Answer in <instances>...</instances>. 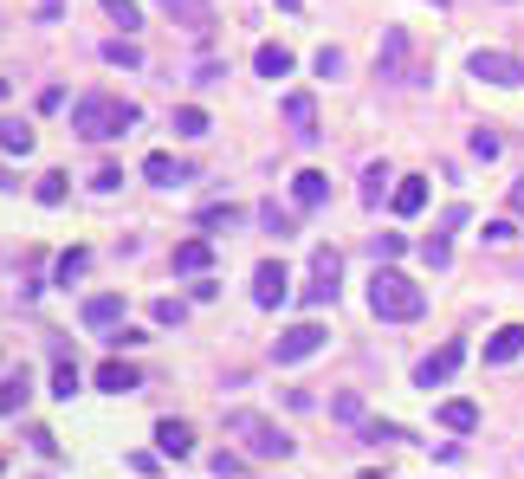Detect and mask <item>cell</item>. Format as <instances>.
Segmentation results:
<instances>
[{"label":"cell","mask_w":524,"mask_h":479,"mask_svg":"<svg viewBox=\"0 0 524 479\" xmlns=\"http://www.w3.org/2000/svg\"><path fill=\"white\" fill-rule=\"evenodd\" d=\"M369 311H376L382 324H415L427 311V292L415 279H408L395 259H376V279H369Z\"/></svg>","instance_id":"6da1fadb"},{"label":"cell","mask_w":524,"mask_h":479,"mask_svg":"<svg viewBox=\"0 0 524 479\" xmlns=\"http://www.w3.org/2000/svg\"><path fill=\"white\" fill-rule=\"evenodd\" d=\"M143 111H136L130 98H104V91H91V98L72 104V130L85 136V143H110V136H130Z\"/></svg>","instance_id":"7a4b0ae2"},{"label":"cell","mask_w":524,"mask_h":479,"mask_svg":"<svg viewBox=\"0 0 524 479\" xmlns=\"http://www.w3.org/2000/svg\"><path fill=\"white\" fill-rule=\"evenodd\" d=\"M227 428L240 434V441L253 447L259 460H285V454H292V434H279L266 415H246V408H240V415H227Z\"/></svg>","instance_id":"3957f363"},{"label":"cell","mask_w":524,"mask_h":479,"mask_svg":"<svg viewBox=\"0 0 524 479\" xmlns=\"http://www.w3.org/2000/svg\"><path fill=\"white\" fill-rule=\"evenodd\" d=\"M324 344H330V331H324V324H292V331H279V337H272V363H279V369H292V363L317 357Z\"/></svg>","instance_id":"277c9868"},{"label":"cell","mask_w":524,"mask_h":479,"mask_svg":"<svg viewBox=\"0 0 524 479\" xmlns=\"http://www.w3.org/2000/svg\"><path fill=\"white\" fill-rule=\"evenodd\" d=\"M466 72H473L479 85H499V91H505V85H524V65L512 59V52H486V46L466 59Z\"/></svg>","instance_id":"5b68a950"},{"label":"cell","mask_w":524,"mask_h":479,"mask_svg":"<svg viewBox=\"0 0 524 479\" xmlns=\"http://www.w3.org/2000/svg\"><path fill=\"white\" fill-rule=\"evenodd\" d=\"M78 318H85V331H117V324H130V305H123V292H98V298H85V311H78Z\"/></svg>","instance_id":"8992f818"},{"label":"cell","mask_w":524,"mask_h":479,"mask_svg":"<svg viewBox=\"0 0 524 479\" xmlns=\"http://www.w3.org/2000/svg\"><path fill=\"white\" fill-rule=\"evenodd\" d=\"M311 272H317V285H311V305H324V298H337V279H343V253H337V246H317V253H311Z\"/></svg>","instance_id":"52a82bcc"},{"label":"cell","mask_w":524,"mask_h":479,"mask_svg":"<svg viewBox=\"0 0 524 479\" xmlns=\"http://www.w3.org/2000/svg\"><path fill=\"white\" fill-rule=\"evenodd\" d=\"M285 279H292V272H285L279 266V259H266V266H253V305H285V298H292V285H285Z\"/></svg>","instance_id":"ba28073f"},{"label":"cell","mask_w":524,"mask_h":479,"mask_svg":"<svg viewBox=\"0 0 524 479\" xmlns=\"http://www.w3.org/2000/svg\"><path fill=\"white\" fill-rule=\"evenodd\" d=\"M376 78H408V33L402 26H389V33H382V46H376Z\"/></svg>","instance_id":"9c48e42d"},{"label":"cell","mask_w":524,"mask_h":479,"mask_svg":"<svg viewBox=\"0 0 524 479\" xmlns=\"http://www.w3.org/2000/svg\"><path fill=\"white\" fill-rule=\"evenodd\" d=\"M460 357H466V344H440L434 357H421V363H415V382H421V389H434V382H447L453 369H460Z\"/></svg>","instance_id":"30bf717a"},{"label":"cell","mask_w":524,"mask_h":479,"mask_svg":"<svg viewBox=\"0 0 524 479\" xmlns=\"http://www.w3.org/2000/svg\"><path fill=\"white\" fill-rule=\"evenodd\" d=\"M156 454L162 460H188V454H195V428H188V421H156Z\"/></svg>","instance_id":"8fae6325"},{"label":"cell","mask_w":524,"mask_h":479,"mask_svg":"<svg viewBox=\"0 0 524 479\" xmlns=\"http://www.w3.org/2000/svg\"><path fill=\"white\" fill-rule=\"evenodd\" d=\"M285 123H292L298 143H317V104H311V91H292V98H285Z\"/></svg>","instance_id":"7c38bea8"},{"label":"cell","mask_w":524,"mask_h":479,"mask_svg":"<svg viewBox=\"0 0 524 479\" xmlns=\"http://www.w3.org/2000/svg\"><path fill=\"white\" fill-rule=\"evenodd\" d=\"M518 357H524V324H505V331L486 337V363L492 369H505V363H518Z\"/></svg>","instance_id":"4fadbf2b"},{"label":"cell","mask_w":524,"mask_h":479,"mask_svg":"<svg viewBox=\"0 0 524 479\" xmlns=\"http://www.w3.org/2000/svg\"><path fill=\"white\" fill-rule=\"evenodd\" d=\"M143 175H149L156 188H182V182H195V169H188L182 156H162V149H156V156L143 162Z\"/></svg>","instance_id":"5bb4252c"},{"label":"cell","mask_w":524,"mask_h":479,"mask_svg":"<svg viewBox=\"0 0 524 479\" xmlns=\"http://www.w3.org/2000/svg\"><path fill=\"white\" fill-rule=\"evenodd\" d=\"M389 208L402 214V221H415V214L427 208V175H402V182H395V195H389Z\"/></svg>","instance_id":"9a60e30c"},{"label":"cell","mask_w":524,"mask_h":479,"mask_svg":"<svg viewBox=\"0 0 524 479\" xmlns=\"http://www.w3.org/2000/svg\"><path fill=\"white\" fill-rule=\"evenodd\" d=\"M98 389H104V395H130V389H143V369L123 363V357H110V363L98 369Z\"/></svg>","instance_id":"2e32d148"},{"label":"cell","mask_w":524,"mask_h":479,"mask_svg":"<svg viewBox=\"0 0 524 479\" xmlns=\"http://www.w3.org/2000/svg\"><path fill=\"white\" fill-rule=\"evenodd\" d=\"M162 13L182 20L188 33H214V7H208V0H162Z\"/></svg>","instance_id":"e0dca14e"},{"label":"cell","mask_w":524,"mask_h":479,"mask_svg":"<svg viewBox=\"0 0 524 479\" xmlns=\"http://www.w3.org/2000/svg\"><path fill=\"white\" fill-rule=\"evenodd\" d=\"M292 201H298V208H324V201H330V182H324V169H298L292 175Z\"/></svg>","instance_id":"ac0fdd59"},{"label":"cell","mask_w":524,"mask_h":479,"mask_svg":"<svg viewBox=\"0 0 524 479\" xmlns=\"http://www.w3.org/2000/svg\"><path fill=\"white\" fill-rule=\"evenodd\" d=\"M440 428H447V434H473L479 428V402H466V395L440 402Z\"/></svg>","instance_id":"d6986e66"},{"label":"cell","mask_w":524,"mask_h":479,"mask_svg":"<svg viewBox=\"0 0 524 479\" xmlns=\"http://www.w3.org/2000/svg\"><path fill=\"white\" fill-rule=\"evenodd\" d=\"M26 395H33V376H26V369H7V376H0V415H20Z\"/></svg>","instance_id":"ffe728a7"},{"label":"cell","mask_w":524,"mask_h":479,"mask_svg":"<svg viewBox=\"0 0 524 479\" xmlns=\"http://www.w3.org/2000/svg\"><path fill=\"white\" fill-rule=\"evenodd\" d=\"M52 357H59V369H52V395H59V402H72V395L85 389V382H78V363H72V350H52Z\"/></svg>","instance_id":"44dd1931"},{"label":"cell","mask_w":524,"mask_h":479,"mask_svg":"<svg viewBox=\"0 0 524 479\" xmlns=\"http://www.w3.org/2000/svg\"><path fill=\"white\" fill-rule=\"evenodd\" d=\"M214 266V246L208 240H182L175 246V272H208Z\"/></svg>","instance_id":"7402d4cb"},{"label":"cell","mask_w":524,"mask_h":479,"mask_svg":"<svg viewBox=\"0 0 524 479\" xmlns=\"http://www.w3.org/2000/svg\"><path fill=\"white\" fill-rule=\"evenodd\" d=\"M208 130H214V117L201 111V104H182V111H175V136H188V143H201Z\"/></svg>","instance_id":"603a6c76"},{"label":"cell","mask_w":524,"mask_h":479,"mask_svg":"<svg viewBox=\"0 0 524 479\" xmlns=\"http://www.w3.org/2000/svg\"><path fill=\"white\" fill-rule=\"evenodd\" d=\"M0 149H7V156H26V149H33V123L7 117V123H0Z\"/></svg>","instance_id":"cb8c5ba5"},{"label":"cell","mask_w":524,"mask_h":479,"mask_svg":"<svg viewBox=\"0 0 524 479\" xmlns=\"http://www.w3.org/2000/svg\"><path fill=\"white\" fill-rule=\"evenodd\" d=\"M382 195H395V188H389V169H382V162H369V169H363V208H382Z\"/></svg>","instance_id":"d4e9b609"},{"label":"cell","mask_w":524,"mask_h":479,"mask_svg":"<svg viewBox=\"0 0 524 479\" xmlns=\"http://www.w3.org/2000/svg\"><path fill=\"white\" fill-rule=\"evenodd\" d=\"M259 221H266V234H279V240H292V234H298V214H292V208H279V201H266V208H259Z\"/></svg>","instance_id":"484cf974"},{"label":"cell","mask_w":524,"mask_h":479,"mask_svg":"<svg viewBox=\"0 0 524 479\" xmlns=\"http://www.w3.org/2000/svg\"><path fill=\"white\" fill-rule=\"evenodd\" d=\"M253 65H259V78H285V72H292V52H285V46H259Z\"/></svg>","instance_id":"4316f807"},{"label":"cell","mask_w":524,"mask_h":479,"mask_svg":"<svg viewBox=\"0 0 524 479\" xmlns=\"http://www.w3.org/2000/svg\"><path fill=\"white\" fill-rule=\"evenodd\" d=\"M421 259H427L434 272H447V266H453V234H440V227H434V234H427V246H421Z\"/></svg>","instance_id":"83f0119b"},{"label":"cell","mask_w":524,"mask_h":479,"mask_svg":"<svg viewBox=\"0 0 524 479\" xmlns=\"http://www.w3.org/2000/svg\"><path fill=\"white\" fill-rule=\"evenodd\" d=\"M330 415H337V421H350V428H363V421H369V408H363V395H350V389H343V395H330Z\"/></svg>","instance_id":"f1b7e54d"},{"label":"cell","mask_w":524,"mask_h":479,"mask_svg":"<svg viewBox=\"0 0 524 479\" xmlns=\"http://www.w3.org/2000/svg\"><path fill=\"white\" fill-rule=\"evenodd\" d=\"M227 227H240V208H233V201H220V208H201V234H227Z\"/></svg>","instance_id":"f546056e"},{"label":"cell","mask_w":524,"mask_h":479,"mask_svg":"<svg viewBox=\"0 0 524 479\" xmlns=\"http://www.w3.org/2000/svg\"><path fill=\"white\" fill-rule=\"evenodd\" d=\"M104 59H110V65H123V72H136V65H143V52H136V39H130V33H123V39H110V46H104Z\"/></svg>","instance_id":"4dcf8cb0"},{"label":"cell","mask_w":524,"mask_h":479,"mask_svg":"<svg viewBox=\"0 0 524 479\" xmlns=\"http://www.w3.org/2000/svg\"><path fill=\"white\" fill-rule=\"evenodd\" d=\"M356 434H363V441H376V447H382V441H415L408 428H395V421H376V415H369V421H363Z\"/></svg>","instance_id":"1f68e13d"},{"label":"cell","mask_w":524,"mask_h":479,"mask_svg":"<svg viewBox=\"0 0 524 479\" xmlns=\"http://www.w3.org/2000/svg\"><path fill=\"white\" fill-rule=\"evenodd\" d=\"M149 318L169 331V324H188V305H182V298H156V305H149Z\"/></svg>","instance_id":"d6a6232c"},{"label":"cell","mask_w":524,"mask_h":479,"mask_svg":"<svg viewBox=\"0 0 524 479\" xmlns=\"http://www.w3.org/2000/svg\"><path fill=\"white\" fill-rule=\"evenodd\" d=\"M104 13H110V20L123 26V33H136V26H143V13H136V0H104Z\"/></svg>","instance_id":"836d02e7"},{"label":"cell","mask_w":524,"mask_h":479,"mask_svg":"<svg viewBox=\"0 0 524 479\" xmlns=\"http://www.w3.org/2000/svg\"><path fill=\"white\" fill-rule=\"evenodd\" d=\"M85 266H91V253H85V246H72V253H59V285H72V279H78Z\"/></svg>","instance_id":"e575fe53"},{"label":"cell","mask_w":524,"mask_h":479,"mask_svg":"<svg viewBox=\"0 0 524 479\" xmlns=\"http://www.w3.org/2000/svg\"><path fill=\"white\" fill-rule=\"evenodd\" d=\"M91 188H98V195H117V188H123V169H110V162H104V169H91Z\"/></svg>","instance_id":"d590c367"},{"label":"cell","mask_w":524,"mask_h":479,"mask_svg":"<svg viewBox=\"0 0 524 479\" xmlns=\"http://www.w3.org/2000/svg\"><path fill=\"white\" fill-rule=\"evenodd\" d=\"M33 195H39V201H46V208H59V201H65V175H46V182H39V188H33Z\"/></svg>","instance_id":"8d00e7d4"},{"label":"cell","mask_w":524,"mask_h":479,"mask_svg":"<svg viewBox=\"0 0 524 479\" xmlns=\"http://www.w3.org/2000/svg\"><path fill=\"white\" fill-rule=\"evenodd\" d=\"M317 78H343V52H337V46L317 52Z\"/></svg>","instance_id":"74e56055"},{"label":"cell","mask_w":524,"mask_h":479,"mask_svg":"<svg viewBox=\"0 0 524 479\" xmlns=\"http://www.w3.org/2000/svg\"><path fill=\"white\" fill-rule=\"evenodd\" d=\"M214 473H220V479H227V473H246V460L233 454V447H220V454H214Z\"/></svg>","instance_id":"f35d334b"},{"label":"cell","mask_w":524,"mask_h":479,"mask_svg":"<svg viewBox=\"0 0 524 479\" xmlns=\"http://www.w3.org/2000/svg\"><path fill=\"white\" fill-rule=\"evenodd\" d=\"M402 253H408L402 234H382V240H376V259H402Z\"/></svg>","instance_id":"ab89813d"},{"label":"cell","mask_w":524,"mask_h":479,"mask_svg":"<svg viewBox=\"0 0 524 479\" xmlns=\"http://www.w3.org/2000/svg\"><path fill=\"white\" fill-rule=\"evenodd\" d=\"M220 72H227V65H220V59H201V65H195V72H188V78H195V85H214Z\"/></svg>","instance_id":"60d3db41"},{"label":"cell","mask_w":524,"mask_h":479,"mask_svg":"<svg viewBox=\"0 0 524 479\" xmlns=\"http://www.w3.org/2000/svg\"><path fill=\"white\" fill-rule=\"evenodd\" d=\"M473 156H486V162H492V156H499V136L479 130V136H473Z\"/></svg>","instance_id":"b9f144b4"},{"label":"cell","mask_w":524,"mask_h":479,"mask_svg":"<svg viewBox=\"0 0 524 479\" xmlns=\"http://www.w3.org/2000/svg\"><path fill=\"white\" fill-rule=\"evenodd\" d=\"M33 447H39L46 460H59V441H52V428H33Z\"/></svg>","instance_id":"7bdbcfd3"},{"label":"cell","mask_w":524,"mask_h":479,"mask_svg":"<svg viewBox=\"0 0 524 479\" xmlns=\"http://www.w3.org/2000/svg\"><path fill=\"white\" fill-rule=\"evenodd\" d=\"M512 234H518L512 221H486V240H492V246H505V240H512Z\"/></svg>","instance_id":"ee69618b"},{"label":"cell","mask_w":524,"mask_h":479,"mask_svg":"<svg viewBox=\"0 0 524 479\" xmlns=\"http://www.w3.org/2000/svg\"><path fill=\"white\" fill-rule=\"evenodd\" d=\"M279 7H285V13H298V7H305V0H279Z\"/></svg>","instance_id":"f6af8a7d"},{"label":"cell","mask_w":524,"mask_h":479,"mask_svg":"<svg viewBox=\"0 0 524 479\" xmlns=\"http://www.w3.org/2000/svg\"><path fill=\"white\" fill-rule=\"evenodd\" d=\"M7 188H13V175H7V169H0V195H7Z\"/></svg>","instance_id":"bcb514c9"},{"label":"cell","mask_w":524,"mask_h":479,"mask_svg":"<svg viewBox=\"0 0 524 479\" xmlns=\"http://www.w3.org/2000/svg\"><path fill=\"white\" fill-rule=\"evenodd\" d=\"M440 7H447V0H440Z\"/></svg>","instance_id":"7dc6e473"}]
</instances>
